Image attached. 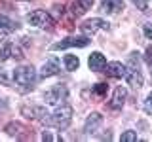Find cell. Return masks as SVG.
<instances>
[{
	"mask_svg": "<svg viewBox=\"0 0 152 142\" xmlns=\"http://www.w3.org/2000/svg\"><path fill=\"white\" fill-rule=\"evenodd\" d=\"M126 80L131 87L139 89L142 85V72H141V59L139 53L133 51L129 53V59H127V66H126Z\"/></svg>",
	"mask_w": 152,
	"mask_h": 142,
	"instance_id": "cell-1",
	"label": "cell"
},
{
	"mask_svg": "<svg viewBox=\"0 0 152 142\" xmlns=\"http://www.w3.org/2000/svg\"><path fill=\"white\" fill-rule=\"evenodd\" d=\"M70 121H72V108L69 106V104H61V106H57V110L51 114L50 117V125H53L55 129L59 131H65L66 127L70 125Z\"/></svg>",
	"mask_w": 152,
	"mask_h": 142,
	"instance_id": "cell-2",
	"label": "cell"
},
{
	"mask_svg": "<svg viewBox=\"0 0 152 142\" xmlns=\"http://www.w3.org/2000/svg\"><path fill=\"white\" fill-rule=\"evenodd\" d=\"M13 80H15L17 85H23V87H32L36 82V72L32 66H17L13 70Z\"/></svg>",
	"mask_w": 152,
	"mask_h": 142,
	"instance_id": "cell-3",
	"label": "cell"
},
{
	"mask_svg": "<svg viewBox=\"0 0 152 142\" xmlns=\"http://www.w3.org/2000/svg\"><path fill=\"white\" fill-rule=\"evenodd\" d=\"M27 21H28V25L40 27V28L53 25V19H51V15L48 12H44V9H34V12H31L27 15Z\"/></svg>",
	"mask_w": 152,
	"mask_h": 142,
	"instance_id": "cell-4",
	"label": "cell"
},
{
	"mask_svg": "<svg viewBox=\"0 0 152 142\" xmlns=\"http://www.w3.org/2000/svg\"><path fill=\"white\" fill-rule=\"evenodd\" d=\"M89 44V38L86 36H78V38H65V40L57 42L51 46V51H59V49H66V47H86Z\"/></svg>",
	"mask_w": 152,
	"mask_h": 142,
	"instance_id": "cell-5",
	"label": "cell"
},
{
	"mask_svg": "<svg viewBox=\"0 0 152 142\" xmlns=\"http://www.w3.org/2000/svg\"><path fill=\"white\" fill-rule=\"evenodd\" d=\"M66 85H63V83H59V85H55L51 91H48L46 95H44V99H46V102L48 104H57L59 101H63V99H66Z\"/></svg>",
	"mask_w": 152,
	"mask_h": 142,
	"instance_id": "cell-6",
	"label": "cell"
},
{
	"mask_svg": "<svg viewBox=\"0 0 152 142\" xmlns=\"http://www.w3.org/2000/svg\"><path fill=\"white\" fill-rule=\"evenodd\" d=\"M80 28H82V32H86V34H95L99 28H101V30H107V28H108V23L104 21V19L93 17V19H89V21H86Z\"/></svg>",
	"mask_w": 152,
	"mask_h": 142,
	"instance_id": "cell-7",
	"label": "cell"
},
{
	"mask_svg": "<svg viewBox=\"0 0 152 142\" xmlns=\"http://www.w3.org/2000/svg\"><path fill=\"white\" fill-rule=\"evenodd\" d=\"M103 123V116L99 112H93L88 116V120H86V125H84V131L88 133V135H93V133H97V129L101 127Z\"/></svg>",
	"mask_w": 152,
	"mask_h": 142,
	"instance_id": "cell-8",
	"label": "cell"
},
{
	"mask_svg": "<svg viewBox=\"0 0 152 142\" xmlns=\"http://www.w3.org/2000/svg\"><path fill=\"white\" fill-rule=\"evenodd\" d=\"M88 64H89V68H91V70H95V72H101V70H104V66H107V59H104L103 53L95 51V53L89 55Z\"/></svg>",
	"mask_w": 152,
	"mask_h": 142,
	"instance_id": "cell-9",
	"label": "cell"
},
{
	"mask_svg": "<svg viewBox=\"0 0 152 142\" xmlns=\"http://www.w3.org/2000/svg\"><path fill=\"white\" fill-rule=\"evenodd\" d=\"M59 70H61L59 61L57 59H48L44 63V66H42V70H40V76L42 78H50V76H55Z\"/></svg>",
	"mask_w": 152,
	"mask_h": 142,
	"instance_id": "cell-10",
	"label": "cell"
},
{
	"mask_svg": "<svg viewBox=\"0 0 152 142\" xmlns=\"http://www.w3.org/2000/svg\"><path fill=\"white\" fill-rule=\"evenodd\" d=\"M104 68H107L104 72L110 76V78H126V66L122 63H116V61H114V63H108Z\"/></svg>",
	"mask_w": 152,
	"mask_h": 142,
	"instance_id": "cell-11",
	"label": "cell"
},
{
	"mask_svg": "<svg viewBox=\"0 0 152 142\" xmlns=\"http://www.w3.org/2000/svg\"><path fill=\"white\" fill-rule=\"evenodd\" d=\"M126 97H127L126 89H124V87H116V91H114V95H112V101H110V108H112V110H120V108L124 106Z\"/></svg>",
	"mask_w": 152,
	"mask_h": 142,
	"instance_id": "cell-12",
	"label": "cell"
},
{
	"mask_svg": "<svg viewBox=\"0 0 152 142\" xmlns=\"http://www.w3.org/2000/svg\"><path fill=\"white\" fill-rule=\"evenodd\" d=\"M124 9V2L122 0H103L101 2V12L103 13H116Z\"/></svg>",
	"mask_w": 152,
	"mask_h": 142,
	"instance_id": "cell-13",
	"label": "cell"
},
{
	"mask_svg": "<svg viewBox=\"0 0 152 142\" xmlns=\"http://www.w3.org/2000/svg\"><path fill=\"white\" fill-rule=\"evenodd\" d=\"M93 0H76L72 4V15H84L88 9H91Z\"/></svg>",
	"mask_w": 152,
	"mask_h": 142,
	"instance_id": "cell-14",
	"label": "cell"
},
{
	"mask_svg": "<svg viewBox=\"0 0 152 142\" xmlns=\"http://www.w3.org/2000/svg\"><path fill=\"white\" fill-rule=\"evenodd\" d=\"M17 30V25L6 15H0V34H10V32Z\"/></svg>",
	"mask_w": 152,
	"mask_h": 142,
	"instance_id": "cell-15",
	"label": "cell"
},
{
	"mask_svg": "<svg viewBox=\"0 0 152 142\" xmlns=\"http://www.w3.org/2000/svg\"><path fill=\"white\" fill-rule=\"evenodd\" d=\"M12 49H13L12 42H8V40L0 42V63H4V61H8L12 57Z\"/></svg>",
	"mask_w": 152,
	"mask_h": 142,
	"instance_id": "cell-16",
	"label": "cell"
},
{
	"mask_svg": "<svg viewBox=\"0 0 152 142\" xmlns=\"http://www.w3.org/2000/svg\"><path fill=\"white\" fill-rule=\"evenodd\" d=\"M63 63H65V68L72 72V70H76V68L80 66V59H78L76 55H65Z\"/></svg>",
	"mask_w": 152,
	"mask_h": 142,
	"instance_id": "cell-17",
	"label": "cell"
},
{
	"mask_svg": "<svg viewBox=\"0 0 152 142\" xmlns=\"http://www.w3.org/2000/svg\"><path fill=\"white\" fill-rule=\"evenodd\" d=\"M21 131H25V127L19 125V123H10V125H6V133L10 136H19Z\"/></svg>",
	"mask_w": 152,
	"mask_h": 142,
	"instance_id": "cell-18",
	"label": "cell"
},
{
	"mask_svg": "<svg viewBox=\"0 0 152 142\" xmlns=\"http://www.w3.org/2000/svg\"><path fill=\"white\" fill-rule=\"evenodd\" d=\"M120 140H122V142H137V135H135V131H126V133H122Z\"/></svg>",
	"mask_w": 152,
	"mask_h": 142,
	"instance_id": "cell-19",
	"label": "cell"
},
{
	"mask_svg": "<svg viewBox=\"0 0 152 142\" xmlns=\"http://www.w3.org/2000/svg\"><path fill=\"white\" fill-rule=\"evenodd\" d=\"M133 6H137V9H141V12H146L148 9V0H129Z\"/></svg>",
	"mask_w": 152,
	"mask_h": 142,
	"instance_id": "cell-20",
	"label": "cell"
},
{
	"mask_svg": "<svg viewBox=\"0 0 152 142\" xmlns=\"http://www.w3.org/2000/svg\"><path fill=\"white\" fill-rule=\"evenodd\" d=\"M107 89H108V87H107V83H97V85H95V87H93V91L97 93L99 97H103V95L107 93Z\"/></svg>",
	"mask_w": 152,
	"mask_h": 142,
	"instance_id": "cell-21",
	"label": "cell"
},
{
	"mask_svg": "<svg viewBox=\"0 0 152 142\" xmlns=\"http://www.w3.org/2000/svg\"><path fill=\"white\" fill-rule=\"evenodd\" d=\"M145 112L152 116V93L148 95V97H146V101H145Z\"/></svg>",
	"mask_w": 152,
	"mask_h": 142,
	"instance_id": "cell-22",
	"label": "cell"
},
{
	"mask_svg": "<svg viewBox=\"0 0 152 142\" xmlns=\"http://www.w3.org/2000/svg\"><path fill=\"white\" fill-rule=\"evenodd\" d=\"M145 36L148 38V40H152V23H146L145 25Z\"/></svg>",
	"mask_w": 152,
	"mask_h": 142,
	"instance_id": "cell-23",
	"label": "cell"
},
{
	"mask_svg": "<svg viewBox=\"0 0 152 142\" xmlns=\"http://www.w3.org/2000/svg\"><path fill=\"white\" fill-rule=\"evenodd\" d=\"M145 59H146V63H148V64H152V46H148V47H146Z\"/></svg>",
	"mask_w": 152,
	"mask_h": 142,
	"instance_id": "cell-24",
	"label": "cell"
},
{
	"mask_svg": "<svg viewBox=\"0 0 152 142\" xmlns=\"http://www.w3.org/2000/svg\"><path fill=\"white\" fill-rule=\"evenodd\" d=\"M150 66H152V64H150ZM150 76H152V70H150Z\"/></svg>",
	"mask_w": 152,
	"mask_h": 142,
	"instance_id": "cell-25",
	"label": "cell"
}]
</instances>
